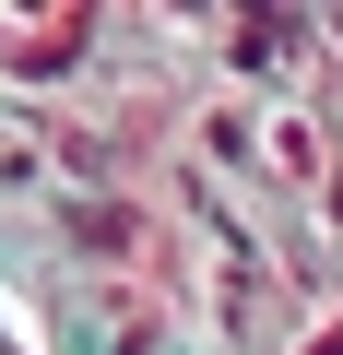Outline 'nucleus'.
Returning a JSON list of instances; mask_svg holds the SVG:
<instances>
[]
</instances>
